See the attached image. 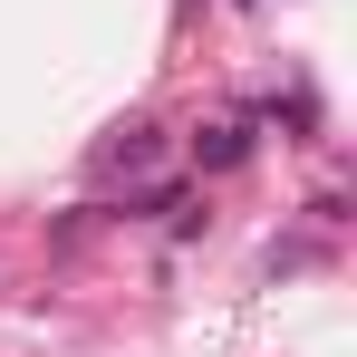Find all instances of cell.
<instances>
[{
  "instance_id": "1",
  "label": "cell",
  "mask_w": 357,
  "mask_h": 357,
  "mask_svg": "<svg viewBox=\"0 0 357 357\" xmlns=\"http://www.w3.org/2000/svg\"><path fill=\"white\" fill-rule=\"evenodd\" d=\"M107 165H116V174H145V165H155V126H126L116 145H107Z\"/></svg>"
},
{
  "instance_id": "2",
  "label": "cell",
  "mask_w": 357,
  "mask_h": 357,
  "mask_svg": "<svg viewBox=\"0 0 357 357\" xmlns=\"http://www.w3.org/2000/svg\"><path fill=\"white\" fill-rule=\"evenodd\" d=\"M241 145H251L241 126H213V135H203V165H241Z\"/></svg>"
}]
</instances>
